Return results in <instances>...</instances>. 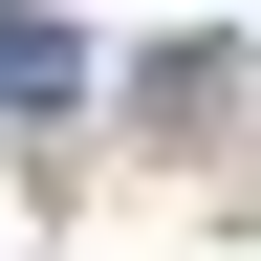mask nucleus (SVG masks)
Segmentation results:
<instances>
[{"instance_id": "nucleus-1", "label": "nucleus", "mask_w": 261, "mask_h": 261, "mask_svg": "<svg viewBox=\"0 0 261 261\" xmlns=\"http://www.w3.org/2000/svg\"><path fill=\"white\" fill-rule=\"evenodd\" d=\"M65 109H87V44L44 0H0V130H65Z\"/></svg>"}]
</instances>
